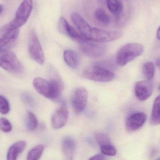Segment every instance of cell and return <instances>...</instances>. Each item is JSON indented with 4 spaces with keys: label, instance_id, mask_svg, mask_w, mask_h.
<instances>
[{
    "label": "cell",
    "instance_id": "1",
    "mask_svg": "<svg viewBox=\"0 0 160 160\" xmlns=\"http://www.w3.org/2000/svg\"><path fill=\"white\" fill-rule=\"evenodd\" d=\"M71 18L80 32L88 41L105 43L118 39L123 35L121 31H105L91 27L77 13H72Z\"/></svg>",
    "mask_w": 160,
    "mask_h": 160
},
{
    "label": "cell",
    "instance_id": "2",
    "mask_svg": "<svg viewBox=\"0 0 160 160\" xmlns=\"http://www.w3.org/2000/svg\"><path fill=\"white\" fill-rule=\"evenodd\" d=\"M33 85L38 93L47 98L55 100L62 95L64 84L60 78L54 77L49 81L37 78L33 81Z\"/></svg>",
    "mask_w": 160,
    "mask_h": 160
},
{
    "label": "cell",
    "instance_id": "3",
    "mask_svg": "<svg viewBox=\"0 0 160 160\" xmlns=\"http://www.w3.org/2000/svg\"><path fill=\"white\" fill-rule=\"evenodd\" d=\"M33 5L32 0H23L16 11L15 18L9 23L2 26L0 32H5L10 30L18 29L24 25L30 17Z\"/></svg>",
    "mask_w": 160,
    "mask_h": 160
},
{
    "label": "cell",
    "instance_id": "4",
    "mask_svg": "<svg viewBox=\"0 0 160 160\" xmlns=\"http://www.w3.org/2000/svg\"><path fill=\"white\" fill-rule=\"evenodd\" d=\"M144 50L143 46L139 43H128L122 46L118 51L116 63L119 66H124L142 55Z\"/></svg>",
    "mask_w": 160,
    "mask_h": 160
},
{
    "label": "cell",
    "instance_id": "5",
    "mask_svg": "<svg viewBox=\"0 0 160 160\" xmlns=\"http://www.w3.org/2000/svg\"><path fill=\"white\" fill-rule=\"evenodd\" d=\"M84 78L98 82H109L114 79V74L97 64L86 68L83 72Z\"/></svg>",
    "mask_w": 160,
    "mask_h": 160
},
{
    "label": "cell",
    "instance_id": "6",
    "mask_svg": "<svg viewBox=\"0 0 160 160\" xmlns=\"http://www.w3.org/2000/svg\"><path fill=\"white\" fill-rule=\"evenodd\" d=\"M0 67L8 72L18 74L22 70L21 63L16 54L10 51H7L0 54Z\"/></svg>",
    "mask_w": 160,
    "mask_h": 160
},
{
    "label": "cell",
    "instance_id": "7",
    "mask_svg": "<svg viewBox=\"0 0 160 160\" xmlns=\"http://www.w3.org/2000/svg\"><path fill=\"white\" fill-rule=\"evenodd\" d=\"M28 50L31 58L39 64L45 62V55L40 41L35 33L32 31L29 35Z\"/></svg>",
    "mask_w": 160,
    "mask_h": 160
},
{
    "label": "cell",
    "instance_id": "8",
    "mask_svg": "<svg viewBox=\"0 0 160 160\" xmlns=\"http://www.w3.org/2000/svg\"><path fill=\"white\" fill-rule=\"evenodd\" d=\"M79 49L82 53L91 58H99L103 56L107 50V47L102 43L88 41L80 44Z\"/></svg>",
    "mask_w": 160,
    "mask_h": 160
},
{
    "label": "cell",
    "instance_id": "9",
    "mask_svg": "<svg viewBox=\"0 0 160 160\" xmlns=\"http://www.w3.org/2000/svg\"><path fill=\"white\" fill-rule=\"evenodd\" d=\"M58 29L62 33L67 36L75 42L81 44L87 42L88 40L79 31L71 26L63 17H61L58 22Z\"/></svg>",
    "mask_w": 160,
    "mask_h": 160
},
{
    "label": "cell",
    "instance_id": "10",
    "mask_svg": "<svg viewBox=\"0 0 160 160\" xmlns=\"http://www.w3.org/2000/svg\"><path fill=\"white\" fill-rule=\"evenodd\" d=\"M88 92L83 88H76L71 98V103L76 113H81L84 110L87 105Z\"/></svg>",
    "mask_w": 160,
    "mask_h": 160
},
{
    "label": "cell",
    "instance_id": "11",
    "mask_svg": "<svg viewBox=\"0 0 160 160\" xmlns=\"http://www.w3.org/2000/svg\"><path fill=\"white\" fill-rule=\"evenodd\" d=\"M153 91V84L149 80L139 81L134 86L135 96L141 101L148 99L152 95Z\"/></svg>",
    "mask_w": 160,
    "mask_h": 160
},
{
    "label": "cell",
    "instance_id": "12",
    "mask_svg": "<svg viewBox=\"0 0 160 160\" xmlns=\"http://www.w3.org/2000/svg\"><path fill=\"white\" fill-rule=\"evenodd\" d=\"M68 118V112L67 107L64 104L57 109L51 118L52 128L55 129H59L63 128L67 123Z\"/></svg>",
    "mask_w": 160,
    "mask_h": 160
},
{
    "label": "cell",
    "instance_id": "13",
    "mask_svg": "<svg viewBox=\"0 0 160 160\" xmlns=\"http://www.w3.org/2000/svg\"><path fill=\"white\" fill-rule=\"evenodd\" d=\"M147 120V116L142 112L134 113L130 115L126 121L127 130L134 132L142 128Z\"/></svg>",
    "mask_w": 160,
    "mask_h": 160
},
{
    "label": "cell",
    "instance_id": "14",
    "mask_svg": "<svg viewBox=\"0 0 160 160\" xmlns=\"http://www.w3.org/2000/svg\"><path fill=\"white\" fill-rule=\"evenodd\" d=\"M19 35L18 29L5 32L0 38V53L8 51L15 44Z\"/></svg>",
    "mask_w": 160,
    "mask_h": 160
},
{
    "label": "cell",
    "instance_id": "15",
    "mask_svg": "<svg viewBox=\"0 0 160 160\" xmlns=\"http://www.w3.org/2000/svg\"><path fill=\"white\" fill-rule=\"evenodd\" d=\"M106 5L109 11L115 18L117 23L119 22L124 9L122 2L120 0H107Z\"/></svg>",
    "mask_w": 160,
    "mask_h": 160
},
{
    "label": "cell",
    "instance_id": "16",
    "mask_svg": "<svg viewBox=\"0 0 160 160\" xmlns=\"http://www.w3.org/2000/svg\"><path fill=\"white\" fill-rule=\"evenodd\" d=\"M62 149L66 160H73L76 150V142L73 138L66 137L63 139Z\"/></svg>",
    "mask_w": 160,
    "mask_h": 160
},
{
    "label": "cell",
    "instance_id": "17",
    "mask_svg": "<svg viewBox=\"0 0 160 160\" xmlns=\"http://www.w3.org/2000/svg\"><path fill=\"white\" fill-rule=\"evenodd\" d=\"M26 147L24 141H20L12 145L8 151L7 160H17L18 155L24 151Z\"/></svg>",
    "mask_w": 160,
    "mask_h": 160
},
{
    "label": "cell",
    "instance_id": "18",
    "mask_svg": "<svg viewBox=\"0 0 160 160\" xmlns=\"http://www.w3.org/2000/svg\"><path fill=\"white\" fill-rule=\"evenodd\" d=\"M63 57L66 63L71 68H77L79 65V57L74 51L66 50L64 52Z\"/></svg>",
    "mask_w": 160,
    "mask_h": 160
},
{
    "label": "cell",
    "instance_id": "19",
    "mask_svg": "<svg viewBox=\"0 0 160 160\" xmlns=\"http://www.w3.org/2000/svg\"><path fill=\"white\" fill-rule=\"evenodd\" d=\"M94 18L101 25L107 26L111 22V18L106 11L101 8H98L94 12Z\"/></svg>",
    "mask_w": 160,
    "mask_h": 160
},
{
    "label": "cell",
    "instance_id": "20",
    "mask_svg": "<svg viewBox=\"0 0 160 160\" xmlns=\"http://www.w3.org/2000/svg\"><path fill=\"white\" fill-rule=\"evenodd\" d=\"M150 123L153 125L160 124V95L154 101L150 118Z\"/></svg>",
    "mask_w": 160,
    "mask_h": 160
},
{
    "label": "cell",
    "instance_id": "21",
    "mask_svg": "<svg viewBox=\"0 0 160 160\" xmlns=\"http://www.w3.org/2000/svg\"><path fill=\"white\" fill-rule=\"evenodd\" d=\"M44 150L43 145H38L31 149L28 152L26 160H39Z\"/></svg>",
    "mask_w": 160,
    "mask_h": 160
},
{
    "label": "cell",
    "instance_id": "22",
    "mask_svg": "<svg viewBox=\"0 0 160 160\" xmlns=\"http://www.w3.org/2000/svg\"><path fill=\"white\" fill-rule=\"evenodd\" d=\"M156 68L153 63L147 62L143 65L142 73L147 80H152L155 76Z\"/></svg>",
    "mask_w": 160,
    "mask_h": 160
},
{
    "label": "cell",
    "instance_id": "23",
    "mask_svg": "<svg viewBox=\"0 0 160 160\" xmlns=\"http://www.w3.org/2000/svg\"><path fill=\"white\" fill-rule=\"evenodd\" d=\"M26 127L29 131L35 129L38 126L37 118L36 116L30 111L27 112L26 118Z\"/></svg>",
    "mask_w": 160,
    "mask_h": 160
},
{
    "label": "cell",
    "instance_id": "24",
    "mask_svg": "<svg viewBox=\"0 0 160 160\" xmlns=\"http://www.w3.org/2000/svg\"><path fill=\"white\" fill-rule=\"evenodd\" d=\"M100 148L102 153L103 155L113 157L116 154V149L111 143L100 146Z\"/></svg>",
    "mask_w": 160,
    "mask_h": 160
},
{
    "label": "cell",
    "instance_id": "25",
    "mask_svg": "<svg viewBox=\"0 0 160 160\" xmlns=\"http://www.w3.org/2000/svg\"><path fill=\"white\" fill-rule=\"evenodd\" d=\"M95 138L100 146L111 144V140L107 134L102 132H98L95 135Z\"/></svg>",
    "mask_w": 160,
    "mask_h": 160
},
{
    "label": "cell",
    "instance_id": "26",
    "mask_svg": "<svg viewBox=\"0 0 160 160\" xmlns=\"http://www.w3.org/2000/svg\"><path fill=\"white\" fill-rule=\"evenodd\" d=\"M10 110L9 103L7 99L2 96H0V113L7 114Z\"/></svg>",
    "mask_w": 160,
    "mask_h": 160
},
{
    "label": "cell",
    "instance_id": "27",
    "mask_svg": "<svg viewBox=\"0 0 160 160\" xmlns=\"http://www.w3.org/2000/svg\"><path fill=\"white\" fill-rule=\"evenodd\" d=\"M0 129L4 132H9L12 130V125L7 119L1 118H0Z\"/></svg>",
    "mask_w": 160,
    "mask_h": 160
},
{
    "label": "cell",
    "instance_id": "28",
    "mask_svg": "<svg viewBox=\"0 0 160 160\" xmlns=\"http://www.w3.org/2000/svg\"><path fill=\"white\" fill-rule=\"evenodd\" d=\"M22 98L25 103L31 105V106L33 105L34 103V100L33 98L30 94H28V93H25L23 94L22 96Z\"/></svg>",
    "mask_w": 160,
    "mask_h": 160
},
{
    "label": "cell",
    "instance_id": "29",
    "mask_svg": "<svg viewBox=\"0 0 160 160\" xmlns=\"http://www.w3.org/2000/svg\"><path fill=\"white\" fill-rule=\"evenodd\" d=\"M88 160H106L105 157L102 155H97L91 157Z\"/></svg>",
    "mask_w": 160,
    "mask_h": 160
},
{
    "label": "cell",
    "instance_id": "30",
    "mask_svg": "<svg viewBox=\"0 0 160 160\" xmlns=\"http://www.w3.org/2000/svg\"><path fill=\"white\" fill-rule=\"evenodd\" d=\"M156 65L160 69V58H158L156 60Z\"/></svg>",
    "mask_w": 160,
    "mask_h": 160
},
{
    "label": "cell",
    "instance_id": "31",
    "mask_svg": "<svg viewBox=\"0 0 160 160\" xmlns=\"http://www.w3.org/2000/svg\"><path fill=\"white\" fill-rule=\"evenodd\" d=\"M157 38L158 39L160 40V26L158 29L157 32Z\"/></svg>",
    "mask_w": 160,
    "mask_h": 160
},
{
    "label": "cell",
    "instance_id": "32",
    "mask_svg": "<svg viewBox=\"0 0 160 160\" xmlns=\"http://www.w3.org/2000/svg\"><path fill=\"white\" fill-rule=\"evenodd\" d=\"M106 1L107 0H98V2L101 4H106Z\"/></svg>",
    "mask_w": 160,
    "mask_h": 160
},
{
    "label": "cell",
    "instance_id": "33",
    "mask_svg": "<svg viewBox=\"0 0 160 160\" xmlns=\"http://www.w3.org/2000/svg\"><path fill=\"white\" fill-rule=\"evenodd\" d=\"M3 10V8L2 6L1 5H0V14L2 13V11Z\"/></svg>",
    "mask_w": 160,
    "mask_h": 160
},
{
    "label": "cell",
    "instance_id": "34",
    "mask_svg": "<svg viewBox=\"0 0 160 160\" xmlns=\"http://www.w3.org/2000/svg\"><path fill=\"white\" fill-rule=\"evenodd\" d=\"M156 160H160V158H158V159H157Z\"/></svg>",
    "mask_w": 160,
    "mask_h": 160
},
{
    "label": "cell",
    "instance_id": "35",
    "mask_svg": "<svg viewBox=\"0 0 160 160\" xmlns=\"http://www.w3.org/2000/svg\"><path fill=\"white\" fill-rule=\"evenodd\" d=\"M159 89H160V87H159Z\"/></svg>",
    "mask_w": 160,
    "mask_h": 160
},
{
    "label": "cell",
    "instance_id": "36",
    "mask_svg": "<svg viewBox=\"0 0 160 160\" xmlns=\"http://www.w3.org/2000/svg\"><path fill=\"white\" fill-rule=\"evenodd\" d=\"M120 1H121V0H120Z\"/></svg>",
    "mask_w": 160,
    "mask_h": 160
}]
</instances>
